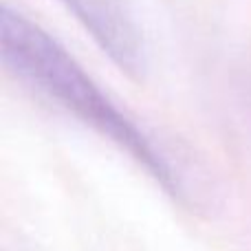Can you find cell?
<instances>
[{"label": "cell", "mask_w": 251, "mask_h": 251, "mask_svg": "<svg viewBox=\"0 0 251 251\" xmlns=\"http://www.w3.org/2000/svg\"><path fill=\"white\" fill-rule=\"evenodd\" d=\"M117 69L132 79L146 75L148 53L130 0H57Z\"/></svg>", "instance_id": "obj_2"}, {"label": "cell", "mask_w": 251, "mask_h": 251, "mask_svg": "<svg viewBox=\"0 0 251 251\" xmlns=\"http://www.w3.org/2000/svg\"><path fill=\"white\" fill-rule=\"evenodd\" d=\"M2 62L22 84L47 101L108 139L130 156L165 194L185 199V183L163 148L146 132L88 71L38 22L4 2L0 9Z\"/></svg>", "instance_id": "obj_1"}]
</instances>
